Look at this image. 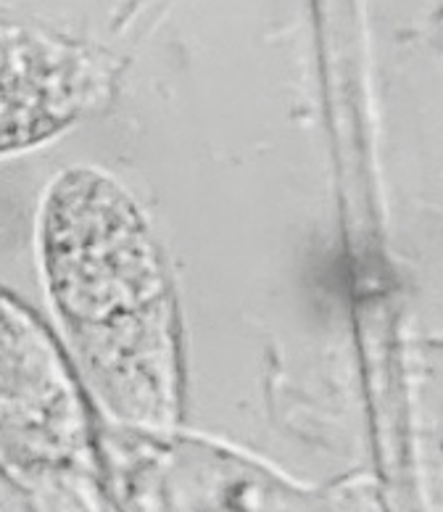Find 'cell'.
Returning <instances> with one entry per match:
<instances>
[{
    "label": "cell",
    "instance_id": "obj_1",
    "mask_svg": "<svg viewBox=\"0 0 443 512\" xmlns=\"http://www.w3.org/2000/svg\"><path fill=\"white\" fill-rule=\"evenodd\" d=\"M35 246L56 336L90 402L109 423L180 425V307L164 246L135 193L109 169H61L40 196Z\"/></svg>",
    "mask_w": 443,
    "mask_h": 512
},
{
    "label": "cell",
    "instance_id": "obj_2",
    "mask_svg": "<svg viewBox=\"0 0 443 512\" xmlns=\"http://www.w3.org/2000/svg\"><path fill=\"white\" fill-rule=\"evenodd\" d=\"M95 404L56 330L0 288V478L30 512H111Z\"/></svg>",
    "mask_w": 443,
    "mask_h": 512
},
{
    "label": "cell",
    "instance_id": "obj_3",
    "mask_svg": "<svg viewBox=\"0 0 443 512\" xmlns=\"http://www.w3.org/2000/svg\"><path fill=\"white\" fill-rule=\"evenodd\" d=\"M98 460L111 512H370L349 491L301 486L254 454L180 425L101 420Z\"/></svg>",
    "mask_w": 443,
    "mask_h": 512
},
{
    "label": "cell",
    "instance_id": "obj_4",
    "mask_svg": "<svg viewBox=\"0 0 443 512\" xmlns=\"http://www.w3.org/2000/svg\"><path fill=\"white\" fill-rule=\"evenodd\" d=\"M109 88L80 45L0 16V156L64 135L101 109Z\"/></svg>",
    "mask_w": 443,
    "mask_h": 512
}]
</instances>
